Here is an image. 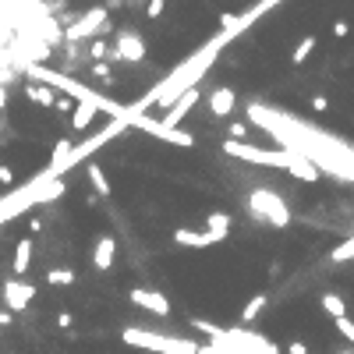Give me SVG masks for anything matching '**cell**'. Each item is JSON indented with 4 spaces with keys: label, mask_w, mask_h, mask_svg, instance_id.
Here are the masks:
<instances>
[{
    "label": "cell",
    "mask_w": 354,
    "mask_h": 354,
    "mask_svg": "<svg viewBox=\"0 0 354 354\" xmlns=\"http://www.w3.org/2000/svg\"><path fill=\"white\" fill-rule=\"evenodd\" d=\"M121 340L128 347H142V351H156V354H199V340H181V337H160L149 329H124Z\"/></svg>",
    "instance_id": "1"
},
{
    "label": "cell",
    "mask_w": 354,
    "mask_h": 354,
    "mask_svg": "<svg viewBox=\"0 0 354 354\" xmlns=\"http://www.w3.org/2000/svg\"><path fill=\"white\" fill-rule=\"evenodd\" d=\"M252 210H255V216H259L262 223H269V227H287V220H290L283 199H277L273 192H255V195H252Z\"/></svg>",
    "instance_id": "2"
},
{
    "label": "cell",
    "mask_w": 354,
    "mask_h": 354,
    "mask_svg": "<svg viewBox=\"0 0 354 354\" xmlns=\"http://www.w3.org/2000/svg\"><path fill=\"white\" fill-rule=\"evenodd\" d=\"M103 29H110V22H107V8H92L89 14L78 18V25H71V29L64 32V39L78 43V39H89V36H96V32H103Z\"/></svg>",
    "instance_id": "3"
},
{
    "label": "cell",
    "mask_w": 354,
    "mask_h": 354,
    "mask_svg": "<svg viewBox=\"0 0 354 354\" xmlns=\"http://www.w3.org/2000/svg\"><path fill=\"white\" fill-rule=\"evenodd\" d=\"M145 57V43H142V36L128 32V29H121L114 36V57L110 60H128V64H138V60Z\"/></svg>",
    "instance_id": "4"
},
{
    "label": "cell",
    "mask_w": 354,
    "mask_h": 354,
    "mask_svg": "<svg viewBox=\"0 0 354 354\" xmlns=\"http://www.w3.org/2000/svg\"><path fill=\"white\" fill-rule=\"evenodd\" d=\"M199 103V86H192V89H184L177 99H174V107H166V114H160L163 117V124L166 128H181V121L188 117V110Z\"/></svg>",
    "instance_id": "5"
},
{
    "label": "cell",
    "mask_w": 354,
    "mask_h": 354,
    "mask_svg": "<svg viewBox=\"0 0 354 354\" xmlns=\"http://www.w3.org/2000/svg\"><path fill=\"white\" fill-rule=\"evenodd\" d=\"M32 298H36V283H25V280H8V283H4V305H8L11 312L29 308Z\"/></svg>",
    "instance_id": "6"
},
{
    "label": "cell",
    "mask_w": 354,
    "mask_h": 354,
    "mask_svg": "<svg viewBox=\"0 0 354 354\" xmlns=\"http://www.w3.org/2000/svg\"><path fill=\"white\" fill-rule=\"evenodd\" d=\"M138 308H145V312H153V316H170V301H166L160 290H142V287H135L131 294H128Z\"/></svg>",
    "instance_id": "7"
},
{
    "label": "cell",
    "mask_w": 354,
    "mask_h": 354,
    "mask_svg": "<svg viewBox=\"0 0 354 354\" xmlns=\"http://www.w3.org/2000/svg\"><path fill=\"white\" fill-rule=\"evenodd\" d=\"M234 99H238V96H234V89L220 86V89L210 96V114H213V117H220V121H223V117H231V114H234Z\"/></svg>",
    "instance_id": "8"
},
{
    "label": "cell",
    "mask_w": 354,
    "mask_h": 354,
    "mask_svg": "<svg viewBox=\"0 0 354 354\" xmlns=\"http://www.w3.org/2000/svg\"><path fill=\"white\" fill-rule=\"evenodd\" d=\"M114 259H117V244H114V238H99L96 252H92V266H96V269H114Z\"/></svg>",
    "instance_id": "9"
},
{
    "label": "cell",
    "mask_w": 354,
    "mask_h": 354,
    "mask_svg": "<svg viewBox=\"0 0 354 354\" xmlns=\"http://www.w3.org/2000/svg\"><path fill=\"white\" fill-rule=\"evenodd\" d=\"M174 241H177V244H192V248H205V244H216L220 238L210 234V231H205V234L199 231V234H195V231H184V227H177V231H174Z\"/></svg>",
    "instance_id": "10"
},
{
    "label": "cell",
    "mask_w": 354,
    "mask_h": 354,
    "mask_svg": "<svg viewBox=\"0 0 354 354\" xmlns=\"http://www.w3.org/2000/svg\"><path fill=\"white\" fill-rule=\"evenodd\" d=\"M32 252H36L32 238H22V241H18V248H14V273H18V277L29 273V266H32Z\"/></svg>",
    "instance_id": "11"
},
{
    "label": "cell",
    "mask_w": 354,
    "mask_h": 354,
    "mask_svg": "<svg viewBox=\"0 0 354 354\" xmlns=\"http://www.w3.org/2000/svg\"><path fill=\"white\" fill-rule=\"evenodd\" d=\"M22 92H25L32 103H39V107H47V110H50V107H57V96H53L47 86H39V81H25Z\"/></svg>",
    "instance_id": "12"
},
{
    "label": "cell",
    "mask_w": 354,
    "mask_h": 354,
    "mask_svg": "<svg viewBox=\"0 0 354 354\" xmlns=\"http://www.w3.org/2000/svg\"><path fill=\"white\" fill-rule=\"evenodd\" d=\"M96 103H78V107H75V114H71V128L75 131H86L89 128V124L96 121Z\"/></svg>",
    "instance_id": "13"
},
{
    "label": "cell",
    "mask_w": 354,
    "mask_h": 354,
    "mask_svg": "<svg viewBox=\"0 0 354 354\" xmlns=\"http://www.w3.org/2000/svg\"><path fill=\"white\" fill-rule=\"evenodd\" d=\"M205 223H210V234H216L220 241H223L227 234H231V227H234V220L227 216V213H213V216L205 220Z\"/></svg>",
    "instance_id": "14"
},
{
    "label": "cell",
    "mask_w": 354,
    "mask_h": 354,
    "mask_svg": "<svg viewBox=\"0 0 354 354\" xmlns=\"http://www.w3.org/2000/svg\"><path fill=\"white\" fill-rule=\"evenodd\" d=\"M323 308H326V316H333V319L347 316V301L340 294H323Z\"/></svg>",
    "instance_id": "15"
},
{
    "label": "cell",
    "mask_w": 354,
    "mask_h": 354,
    "mask_svg": "<svg viewBox=\"0 0 354 354\" xmlns=\"http://www.w3.org/2000/svg\"><path fill=\"white\" fill-rule=\"evenodd\" d=\"M312 53H316V36H305L301 43L294 47V53H290V64H305Z\"/></svg>",
    "instance_id": "16"
},
{
    "label": "cell",
    "mask_w": 354,
    "mask_h": 354,
    "mask_svg": "<svg viewBox=\"0 0 354 354\" xmlns=\"http://www.w3.org/2000/svg\"><path fill=\"white\" fill-rule=\"evenodd\" d=\"M266 308V294H255L252 301L244 305V312H241V323H255V316Z\"/></svg>",
    "instance_id": "17"
},
{
    "label": "cell",
    "mask_w": 354,
    "mask_h": 354,
    "mask_svg": "<svg viewBox=\"0 0 354 354\" xmlns=\"http://www.w3.org/2000/svg\"><path fill=\"white\" fill-rule=\"evenodd\" d=\"M89 181L96 184L99 195H110V181H107V174H103V166H96V163L89 166Z\"/></svg>",
    "instance_id": "18"
},
{
    "label": "cell",
    "mask_w": 354,
    "mask_h": 354,
    "mask_svg": "<svg viewBox=\"0 0 354 354\" xmlns=\"http://www.w3.org/2000/svg\"><path fill=\"white\" fill-rule=\"evenodd\" d=\"M47 283L68 287V283H75V273H71V269H50V273H47Z\"/></svg>",
    "instance_id": "19"
},
{
    "label": "cell",
    "mask_w": 354,
    "mask_h": 354,
    "mask_svg": "<svg viewBox=\"0 0 354 354\" xmlns=\"http://www.w3.org/2000/svg\"><path fill=\"white\" fill-rule=\"evenodd\" d=\"M333 259H337V262H347V259H354V238H351V241H344L340 248H333Z\"/></svg>",
    "instance_id": "20"
},
{
    "label": "cell",
    "mask_w": 354,
    "mask_h": 354,
    "mask_svg": "<svg viewBox=\"0 0 354 354\" xmlns=\"http://www.w3.org/2000/svg\"><path fill=\"white\" fill-rule=\"evenodd\" d=\"M337 329H340V337H344V340H351V347H354V319H347V316H344V319H337Z\"/></svg>",
    "instance_id": "21"
},
{
    "label": "cell",
    "mask_w": 354,
    "mask_h": 354,
    "mask_svg": "<svg viewBox=\"0 0 354 354\" xmlns=\"http://www.w3.org/2000/svg\"><path fill=\"white\" fill-rule=\"evenodd\" d=\"M166 11V0H149V8H145V14H149V18H160Z\"/></svg>",
    "instance_id": "22"
},
{
    "label": "cell",
    "mask_w": 354,
    "mask_h": 354,
    "mask_svg": "<svg viewBox=\"0 0 354 354\" xmlns=\"http://www.w3.org/2000/svg\"><path fill=\"white\" fill-rule=\"evenodd\" d=\"M75 107H78V103H75V99H68V96H60L53 110H60V114H75Z\"/></svg>",
    "instance_id": "23"
},
{
    "label": "cell",
    "mask_w": 354,
    "mask_h": 354,
    "mask_svg": "<svg viewBox=\"0 0 354 354\" xmlns=\"http://www.w3.org/2000/svg\"><path fill=\"white\" fill-rule=\"evenodd\" d=\"M0 184H4V188H11V184H14V170H11V166H0Z\"/></svg>",
    "instance_id": "24"
},
{
    "label": "cell",
    "mask_w": 354,
    "mask_h": 354,
    "mask_svg": "<svg viewBox=\"0 0 354 354\" xmlns=\"http://www.w3.org/2000/svg\"><path fill=\"white\" fill-rule=\"evenodd\" d=\"M329 32H333V36H337V39H344V36L351 32V25H347V22H344V18H340V22H333V29H329Z\"/></svg>",
    "instance_id": "25"
},
{
    "label": "cell",
    "mask_w": 354,
    "mask_h": 354,
    "mask_svg": "<svg viewBox=\"0 0 354 354\" xmlns=\"http://www.w3.org/2000/svg\"><path fill=\"white\" fill-rule=\"evenodd\" d=\"M312 110L326 114V110H329V99H326V96H312Z\"/></svg>",
    "instance_id": "26"
},
{
    "label": "cell",
    "mask_w": 354,
    "mask_h": 354,
    "mask_svg": "<svg viewBox=\"0 0 354 354\" xmlns=\"http://www.w3.org/2000/svg\"><path fill=\"white\" fill-rule=\"evenodd\" d=\"M96 60H103V57H107V43H103V39H99V43H92V50H89Z\"/></svg>",
    "instance_id": "27"
},
{
    "label": "cell",
    "mask_w": 354,
    "mask_h": 354,
    "mask_svg": "<svg viewBox=\"0 0 354 354\" xmlns=\"http://www.w3.org/2000/svg\"><path fill=\"white\" fill-rule=\"evenodd\" d=\"M92 75H96V78H110V68H107V64H96Z\"/></svg>",
    "instance_id": "28"
},
{
    "label": "cell",
    "mask_w": 354,
    "mask_h": 354,
    "mask_svg": "<svg viewBox=\"0 0 354 354\" xmlns=\"http://www.w3.org/2000/svg\"><path fill=\"white\" fill-rule=\"evenodd\" d=\"M287 351H290V354H308V347H305V344H301V340H294V344H290V347H287Z\"/></svg>",
    "instance_id": "29"
},
{
    "label": "cell",
    "mask_w": 354,
    "mask_h": 354,
    "mask_svg": "<svg viewBox=\"0 0 354 354\" xmlns=\"http://www.w3.org/2000/svg\"><path fill=\"white\" fill-rule=\"evenodd\" d=\"M57 323H60V326H64V329H68V326H71L75 319H71V312H60V316H57Z\"/></svg>",
    "instance_id": "30"
},
{
    "label": "cell",
    "mask_w": 354,
    "mask_h": 354,
    "mask_svg": "<svg viewBox=\"0 0 354 354\" xmlns=\"http://www.w3.org/2000/svg\"><path fill=\"white\" fill-rule=\"evenodd\" d=\"M4 110H8V89L0 86V114H4Z\"/></svg>",
    "instance_id": "31"
},
{
    "label": "cell",
    "mask_w": 354,
    "mask_h": 354,
    "mask_svg": "<svg viewBox=\"0 0 354 354\" xmlns=\"http://www.w3.org/2000/svg\"><path fill=\"white\" fill-rule=\"evenodd\" d=\"M11 319H14L11 312H0V326H11Z\"/></svg>",
    "instance_id": "32"
},
{
    "label": "cell",
    "mask_w": 354,
    "mask_h": 354,
    "mask_svg": "<svg viewBox=\"0 0 354 354\" xmlns=\"http://www.w3.org/2000/svg\"><path fill=\"white\" fill-rule=\"evenodd\" d=\"M0 142H4V124H0Z\"/></svg>",
    "instance_id": "33"
},
{
    "label": "cell",
    "mask_w": 354,
    "mask_h": 354,
    "mask_svg": "<svg viewBox=\"0 0 354 354\" xmlns=\"http://www.w3.org/2000/svg\"><path fill=\"white\" fill-rule=\"evenodd\" d=\"M337 354H354V351H337Z\"/></svg>",
    "instance_id": "34"
}]
</instances>
